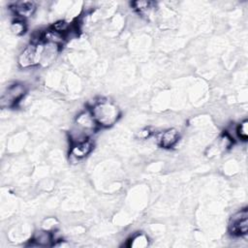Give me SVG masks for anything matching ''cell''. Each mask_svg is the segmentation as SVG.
Returning a JSON list of instances; mask_svg holds the SVG:
<instances>
[{"instance_id": "1", "label": "cell", "mask_w": 248, "mask_h": 248, "mask_svg": "<svg viewBox=\"0 0 248 248\" xmlns=\"http://www.w3.org/2000/svg\"><path fill=\"white\" fill-rule=\"evenodd\" d=\"M90 111L97 125L105 128L115 124L120 117V109L118 107L108 100L96 101L91 107Z\"/></svg>"}, {"instance_id": "2", "label": "cell", "mask_w": 248, "mask_h": 248, "mask_svg": "<svg viewBox=\"0 0 248 248\" xmlns=\"http://www.w3.org/2000/svg\"><path fill=\"white\" fill-rule=\"evenodd\" d=\"M43 44H32L30 43L26 46L22 51L19 53L17 62L21 68H30L41 64Z\"/></svg>"}, {"instance_id": "3", "label": "cell", "mask_w": 248, "mask_h": 248, "mask_svg": "<svg viewBox=\"0 0 248 248\" xmlns=\"http://www.w3.org/2000/svg\"><path fill=\"white\" fill-rule=\"evenodd\" d=\"M26 87L22 83H14L6 87L0 97V107L8 108L16 106L25 95Z\"/></svg>"}, {"instance_id": "4", "label": "cell", "mask_w": 248, "mask_h": 248, "mask_svg": "<svg viewBox=\"0 0 248 248\" xmlns=\"http://www.w3.org/2000/svg\"><path fill=\"white\" fill-rule=\"evenodd\" d=\"M229 231L232 235L241 236L248 232V210L243 208L234 213L229 222Z\"/></svg>"}, {"instance_id": "5", "label": "cell", "mask_w": 248, "mask_h": 248, "mask_svg": "<svg viewBox=\"0 0 248 248\" xmlns=\"http://www.w3.org/2000/svg\"><path fill=\"white\" fill-rule=\"evenodd\" d=\"M92 149H93V142L90 140L73 143L70 149V160L72 162H78L85 158L92 151Z\"/></svg>"}, {"instance_id": "6", "label": "cell", "mask_w": 248, "mask_h": 248, "mask_svg": "<svg viewBox=\"0 0 248 248\" xmlns=\"http://www.w3.org/2000/svg\"><path fill=\"white\" fill-rule=\"evenodd\" d=\"M13 14L20 18L31 16L36 11V3L33 1H17L11 6Z\"/></svg>"}, {"instance_id": "7", "label": "cell", "mask_w": 248, "mask_h": 248, "mask_svg": "<svg viewBox=\"0 0 248 248\" xmlns=\"http://www.w3.org/2000/svg\"><path fill=\"white\" fill-rule=\"evenodd\" d=\"M59 50H60V46L59 45L53 44V43L44 42V44H43V52H42V60H41L40 65H42L44 67H46V66L50 65L52 62H54V60L58 56Z\"/></svg>"}, {"instance_id": "8", "label": "cell", "mask_w": 248, "mask_h": 248, "mask_svg": "<svg viewBox=\"0 0 248 248\" xmlns=\"http://www.w3.org/2000/svg\"><path fill=\"white\" fill-rule=\"evenodd\" d=\"M179 139V132L175 128H170L162 132L159 136L158 142L161 147L163 148H170L172 147Z\"/></svg>"}, {"instance_id": "9", "label": "cell", "mask_w": 248, "mask_h": 248, "mask_svg": "<svg viewBox=\"0 0 248 248\" xmlns=\"http://www.w3.org/2000/svg\"><path fill=\"white\" fill-rule=\"evenodd\" d=\"M53 241H54V236L52 232L49 230H46V229L35 232L31 239L32 245L41 246V247L53 245Z\"/></svg>"}, {"instance_id": "10", "label": "cell", "mask_w": 248, "mask_h": 248, "mask_svg": "<svg viewBox=\"0 0 248 248\" xmlns=\"http://www.w3.org/2000/svg\"><path fill=\"white\" fill-rule=\"evenodd\" d=\"M149 239L144 233H138L129 240V246L135 248H143L148 246Z\"/></svg>"}, {"instance_id": "11", "label": "cell", "mask_w": 248, "mask_h": 248, "mask_svg": "<svg viewBox=\"0 0 248 248\" xmlns=\"http://www.w3.org/2000/svg\"><path fill=\"white\" fill-rule=\"evenodd\" d=\"M133 8L139 13V14H148L149 11L153 8V2L146 1V0H138L132 2Z\"/></svg>"}, {"instance_id": "12", "label": "cell", "mask_w": 248, "mask_h": 248, "mask_svg": "<svg viewBox=\"0 0 248 248\" xmlns=\"http://www.w3.org/2000/svg\"><path fill=\"white\" fill-rule=\"evenodd\" d=\"M10 29L12 31L13 34L16 35V36H20L22 34L25 33L27 27H26V24L25 22L23 21V19L21 18H17L16 20H14L10 26Z\"/></svg>"}, {"instance_id": "13", "label": "cell", "mask_w": 248, "mask_h": 248, "mask_svg": "<svg viewBox=\"0 0 248 248\" xmlns=\"http://www.w3.org/2000/svg\"><path fill=\"white\" fill-rule=\"evenodd\" d=\"M235 132H236V135L237 137L241 140H247L248 139V121L247 120H243L241 121L236 129H235Z\"/></svg>"}, {"instance_id": "14", "label": "cell", "mask_w": 248, "mask_h": 248, "mask_svg": "<svg viewBox=\"0 0 248 248\" xmlns=\"http://www.w3.org/2000/svg\"><path fill=\"white\" fill-rule=\"evenodd\" d=\"M70 28H71V23L65 21V20H58L56 22H54L51 26V29L54 30L55 32L57 33H60V34H65L66 32L70 31Z\"/></svg>"}]
</instances>
